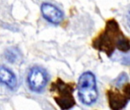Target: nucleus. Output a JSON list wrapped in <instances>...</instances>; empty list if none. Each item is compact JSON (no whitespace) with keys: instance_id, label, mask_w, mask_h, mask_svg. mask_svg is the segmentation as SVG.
Returning a JSON list of instances; mask_svg holds the SVG:
<instances>
[{"instance_id":"39448f33","label":"nucleus","mask_w":130,"mask_h":110,"mask_svg":"<svg viewBox=\"0 0 130 110\" xmlns=\"http://www.w3.org/2000/svg\"><path fill=\"white\" fill-rule=\"evenodd\" d=\"M109 107L112 110H122L128 102V99L120 92L110 89L107 93Z\"/></svg>"},{"instance_id":"f257e3e1","label":"nucleus","mask_w":130,"mask_h":110,"mask_svg":"<svg viewBox=\"0 0 130 110\" xmlns=\"http://www.w3.org/2000/svg\"><path fill=\"white\" fill-rule=\"evenodd\" d=\"M78 95L81 102L85 105H91L98 98L96 78L91 72L84 73L78 81Z\"/></svg>"},{"instance_id":"20e7f679","label":"nucleus","mask_w":130,"mask_h":110,"mask_svg":"<svg viewBox=\"0 0 130 110\" xmlns=\"http://www.w3.org/2000/svg\"><path fill=\"white\" fill-rule=\"evenodd\" d=\"M41 11L43 17L49 22L57 25L63 20V15L62 12L55 6L45 3L41 5Z\"/></svg>"},{"instance_id":"0eeeda50","label":"nucleus","mask_w":130,"mask_h":110,"mask_svg":"<svg viewBox=\"0 0 130 110\" xmlns=\"http://www.w3.org/2000/svg\"><path fill=\"white\" fill-rule=\"evenodd\" d=\"M116 47L121 51H128L130 50V40L125 38L124 36H121L117 40Z\"/></svg>"},{"instance_id":"1a4fd4ad","label":"nucleus","mask_w":130,"mask_h":110,"mask_svg":"<svg viewBox=\"0 0 130 110\" xmlns=\"http://www.w3.org/2000/svg\"><path fill=\"white\" fill-rule=\"evenodd\" d=\"M123 92L125 96V97L128 99V100H130V84H125L123 87Z\"/></svg>"},{"instance_id":"f03ea898","label":"nucleus","mask_w":130,"mask_h":110,"mask_svg":"<svg viewBox=\"0 0 130 110\" xmlns=\"http://www.w3.org/2000/svg\"><path fill=\"white\" fill-rule=\"evenodd\" d=\"M51 90L52 93H56L54 100L62 110H68L75 105L73 96L74 87L70 84L58 79L52 83Z\"/></svg>"},{"instance_id":"6e6552de","label":"nucleus","mask_w":130,"mask_h":110,"mask_svg":"<svg viewBox=\"0 0 130 110\" xmlns=\"http://www.w3.org/2000/svg\"><path fill=\"white\" fill-rule=\"evenodd\" d=\"M6 58L9 61V62L15 63L19 58V52L16 49L9 48L6 51Z\"/></svg>"},{"instance_id":"423d86ee","label":"nucleus","mask_w":130,"mask_h":110,"mask_svg":"<svg viewBox=\"0 0 130 110\" xmlns=\"http://www.w3.org/2000/svg\"><path fill=\"white\" fill-rule=\"evenodd\" d=\"M0 83L6 85L12 89L17 86V78L15 74L4 66H0Z\"/></svg>"},{"instance_id":"9d476101","label":"nucleus","mask_w":130,"mask_h":110,"mask_svg":"<svg viewBox=\"0 0 130 110\" xmlns=\"http://www.w3.org/2000/svg\"><path fill=\"white\" fill-rule=\"evenodd\" d=\"M126 23H127V25L128 27L130 28V8L128 10L127 13H126Z\"/></svg>"},{"instance_id":"7ed1b4c3","label":"nucleus","mask_w":130,"mask_h":110,"mask_svg":"<svg viewBox=\"0 0 130 110\" xmlns=\"http://www.w3.org/2000/svg\"><path fill=\"white\" fill-rule=\"evenodd\" d=\"M47 74L41 67H34L30 70L28 75V83L32 91L41 92L47 85Z\"/></svg>"}]
</instances>
